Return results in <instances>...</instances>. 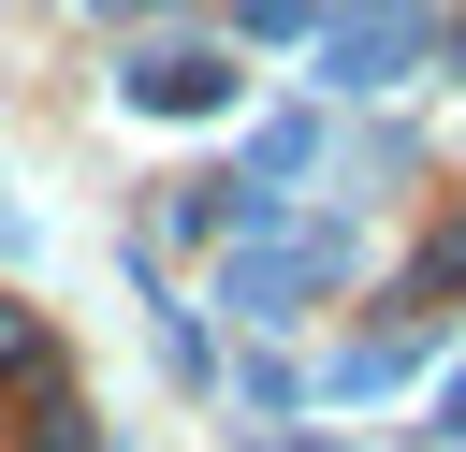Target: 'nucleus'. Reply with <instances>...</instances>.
Instances as JSON below:
<instances>
[{
  "mask_svg": "<svg viewBox=\"0 0 466 452\" xmlns=\"http://www.w3.org/2000/svg\"><path fill=\"white\" fill-rule=\"evenodd\" d=\"M146 102H160V117H175V102L204 117V102H233V73H218V58H146Z\"/></svg>",
  "mask_w": 466,
  "mask_h": 452,
  "instance_id": "obj_1",
  "label": "nucleus"
},
{
  "mask_svg": "<svg viewBox=\"0 0 466 452\" xmlns=\"http://www.w3.org/2000/svg\"><path fill=\"white\" fill-rule=\"evenodd\" d=\"M451 437H466V394H451Z\"/></svg>",
  "mask_w": 466,
  "mask_h": 452,
  "instance_id": "obj_2",
  "label": "nucleus"
}]
</instances>
